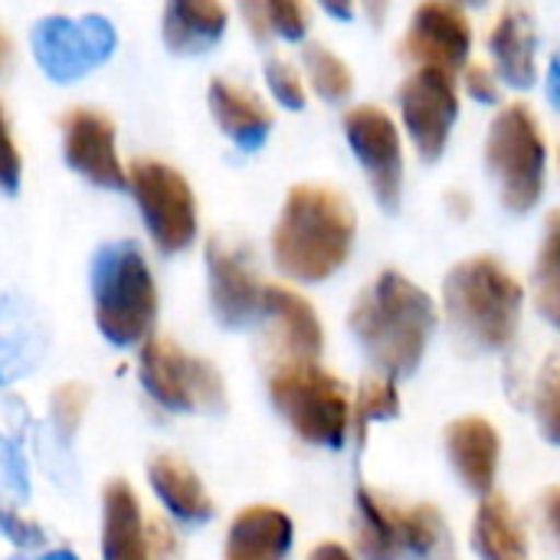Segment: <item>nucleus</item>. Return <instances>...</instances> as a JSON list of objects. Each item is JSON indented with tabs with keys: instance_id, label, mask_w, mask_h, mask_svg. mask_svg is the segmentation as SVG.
Masks as SVG:
<instances>
[{
	"instance_id": "c03bdc74",
	"label": "nucleus",
	"mask_w": 560,
	"mask_h": 560,
	"mask_svg": "<svg viewBox=\"0 0 560 560\" xmlns=\"http://www.w3.org/2000/svg\"><path fill=\"white\" fill-rule=\"evenodd\" d=\"M39 560H79V555L69 551V548H52V551H46Z\"/></svg>"
},
{
	"instance_id": "f704fd0d",
	"label": "nucleus",
	"mask_w": 560,
	"mask_h": 560,
	"mask_svg": "<svg viewBox=\"0 0 560 560\" xmlns=\"http://www.w3.org/2000/svg\"><path fill=\"white\" fill-rule=\"evenodd\" d=\"M0 479H3L10 495L30 499V476H26L23 446L16 440H7V436H0Z\"/></svg>"
},
{
	"instance_id": "f8f14e48",
	"label": "nucleus",
	"mask_w": 560,
	"mask_h": 560,
	"mask_svg": "<svg viewBox=\"0 0 560 560\" xmlns=\"http://www.w3.org/2000/svg\"><path fill=\"white\" fill-rule=\"evenodd\" d=\"M341 125L374 197L384 210H397L404 194V144L397 121L377 105H354Z\"/></svg>"
},
{
	"instance_id": "0eeeda50",
	"label": "nucleus",
	"mask_w": 560,
	"mask_h": 560,
	"mask_svg": "<svg viewBox=\"0 0 560 560\" xmlns=\"http://www.w3.org/2000/svg\"><path fill=\"white\" fill-rule=\"evenodd\" d=\"M358 555L364 560H456L436 505H390L358 489Z\"/></svg>"
},
{
	"instance_id": "7ed1b4c3",
	"label": "nucleus",
	"mask_w": 560,
	"mask_h": 560,
	"mask_svg": "<svg viewBox=\"0 0 560 560\" xmlns=\"http://www.w3.org/2000/svg\"><path fill=\"white\" fill-rule=\"evenodd\" d=\"M525 292L495 256H469L446 272L443 308L476 348L502 351L515 341Z\"/></svg>"
},
{
	"instance_id": "a878e982",
	"label": "nucleus",
	"mask_w": 560,
	"mask_h": 560,
	"mask_svg": "<svg viewBox=\"0 0 560 560\" xmlns=\"http://www.w3.org/2000/svg\"><path fill=\"white\" fill-rule=\"evenodd\" d=\"M535 305L555 328H560V210L548 217L545 243L535 262Z\"/></svg>"
},
{
	"instance_id": "dca6fc26",
	"label": "nucleus",
	"mask_w": 560,
	"mask_h": 560,
	"mask_svg": "<svg viewBox=\"0 0 560 560\" xmlns=\"http://www.w3.org/2000/svg\"><path fill=\"white\" fill-rule=\"evenodd\" d=\"M49 351V328L39 308L23 295L0 299V384L26 381Z\"/></svg>"
},
{
	"instance_id": "a18cd8bd",
	"label": "nucleus",
	"mask_w": 560,
	"mask_h": 560,
	"mask_svg": "<svg viewBox=\"0 0 560 560\" xmlns=\"http://www.w3.org/2000/svg\"><path fill=\"white\" fill-rule=\"evenodd\" d=\"M10 66V39H7V33L0 30V72Z\"/></svg>"
},
{
	"instance_id": "4be33fe9",
	"label": "nucleus",
	"mask_w": 560,
	"mask_h": 560,
	"mask_svg": "<svg viewBox=\"0 0 560 560\" xmlns=\"http://www.w3.org/2000/svg\"><path fill=\"white\" fill-rule=\"evenodd\" d=\"M230 26L223 0H164L161 36L177 56H200L213 49Z\"/></svg>"
},
{
	"instance_id": "cd10ccee",
	"label": "nucleus",
	"mask_w": 560,
	"mask_h": 560,
	"mask_svg": "<svg viewBox=\"0 0 560 560\" xmlns=\"http://www.w3.org/2000/svg\"><path fill=\"white\" fill-rule=\"evenodd\" d=\"M400 413V394H397V384L394 377H371L361 384L358 397L351 400V427L358 436H364V430L371 423H381V420H394Z\"/></svg>"
},
{
	"instance_id": "4c0bfd02",
	"label": "nucleus",
	"mask_w": 560,
	"mask_h": 560,
	"mask_svg": "<svg viewBox=\"0 0 560 560\" xmlns=\"http://www.w3.org/2000/svg\"><path fill=\"white\" fill-rule=\"evenodd\" d=\"M148 545H151V560H171L177 551V538L164 522H148Z\"/></svg>"
},
{
	"instance_id": "393cba45",
	"label": "nucleus",
	"mask_w": 560,
	"mask_h": 560,
	"mask_svg": "<svg viewBox=\"0 0 560 560\" xmlns=\"http://www.w3.org/2000/svg\"><path fill=\"white\" fill-rule=\"evenodd\" d=\"M472 548L482 560H528V538L512 505L499 495H486L472 518Z\"/></svg>"
},
{
	"instance_id": "c9c22d12",
	"label": "nucleus",
	"mask_w": 560,
	"mask_h": 560,
	"mask_svg": "<svg viewBox=\"0 0 560 560\" xmlns=\"http://www.w3.org/2000/svg\"><path fill=\"white\" fill-rule=\"evenodd\" d=\"M463 82H466V92L476 102H482V105H495L499 102V75L492 69H486V66H466Z\"/></svg>"
},
{
	"instance_id": "473e14b6",
	"label": "nucleus",
	"mask_w": 560,
	"mask_h": 560,
	"mask_svg": "<svg viewBox=\"0 0 560 560\" xmlns=\"http://www.w3.org/2000/svg\"><path fill=\"white\" fill-rule=\"evenodd\" d=\"M0 535H3L13 548H20V551H39V548H46V532H43V525L33 522L30 515L16 512L13 505H3V502H0Z\"/></svg>"
},
{
	"instance_id": "20e7f679",
	"label": "nucleus",
	"mask_w": 560,
	"mask_h": 560,
	"mask_svg": "<svg viewBox=\"0 0 560 560\" xmlns=\"http://www.w3.org/2000/svg\"><path fill=\"white\" fill-rule=\"evenodd\" d=\"M92 312L115 348L144 345L158 322V282L131 240L105 243L92 259Z\"/></svg>"
},
{
	"instance_id": "b1692460",
	"label": "nucleus",
	"mask_w": 560,
	"mask_h": 560,
	"mask_svg": "<svg viewBox=\"0 0 560 560\" xmlns=\"http://www.w3.org/2000/svg\"><path fill=\"white\" fill-rule=\"evenodd\" d=\"M148 482L154 489V495L161 499V505L190 525H200L207 518H213V499L203 489L200 476L177 456H154L148 463Z\"/></svg>"
},
{
	"instance_id": "5701e85b",
	"label": "nucleus",
	"mask_w": 560,
	"mask_h": 560,
	"mask_svg": "<svg viewBox=\"0 0 560 560\" xmlns=\"http://www.w3.org/2000/svg\"><path fill=\"white\" fill-rule=\"evenodd\" d=\"M102 560H151L141 502L121 479L108 482L102 492Z\"/></svg>"
},
{
	"instance_id": "e433bc0d",
	"label": "nucleus",
	"mask_w": 560,
	"mask_h": 560,
	"mask_svg": "<svg viewBox=\"0 0 560 560\" xmlns=\"http://www.w3.org/2000/svg\"><path fill=\"white\" fill-rule=\"evenodd\" d=\"M240 3V16L246 23V30L253 33L256 43H269L272 30H269V16H266V0H236Z\"/></svg>"
},
{
	"instance_id": "6ab92c4d",
	"label": "nucleus",
	"mask_w": 560,
	"mask_h": 560,
	"mask_svg": "<svg viewBox=\"0 0 560 560\" xmlns=\"http://www.w3.org/2000/svg\"><path fill=\"white\" fill-rule=\"evenodd\" d=\"M207 105L217 121V128L240 148V151H259L272 135V112L266 102L230 79H213L207 89Z\"/></svg>"
},
{
	"instance_id": "ddd939ff",
	"label": "nucleus",
	"mask_w": 560,
	"mask_h": 560,
	"mask_svg": "<svg viewBox=\"0 0 560 560\" xmlns=\"http://www.w3.org/2000/svg\"><path fill=\"white\" fill-rule=\"evenodd\" d=\"M62 128V158L69 171L85 177L105 190H128V167L118 154V131L115 121L89 105L66 108L59 118Z\"/></svg>"
},
{
	"instance_id": "bb28decb",
	"label": "nucleus",
	"mask_w": 560,
	"mask_h": 560,
	"mask_svg": "<svg viewBox=\"0 0 560 560\" xmlns=\"http://www.w3.org/2000/svg\"><path fill=\"white\" fill-rule=\"evenodd\" d=\"M302 59H305V75H308L312 89L325 102H335L338 105V102H345L354 92V75H351L348 62L338 52H331L328 46L308 43L305 52H302Z\"/></svg>"
},
{
	"instance_id": "2f4dec72",
	"label": "nucleus",
	"mask_w": 560,
	"mask_h": 560,
	"mask_svg": "<svg viewBox=\"0 0 560 560\" xmlns=\"http://www.w3.org/2000/svg\"><path fill=\"white\" fill-rule=\"evenodd\" d=\"M266 16L272 36L285 43H302L308 36V3L305 0H266Z\"/></svg>"
},
{
	"instance_id": "2eb2a0df",
	"label": "nucleus",
	"mask_w": 560,
	"mask_h": 560,
	"mask_svg": "<svg viewBox=\"0 0 560 560\" xmlns=\"http://www.w3.org/2000/svg\"><path fill=\"white\" fill-rule=\"evenodd\" d=\"M207 276H210V302L223 328H246L262 318V282L256 279L249 259L220 243H207Z\"/></svg>"
},
{
	"instance_id": "58836bf2",
	"label": "nucleus",
	"mask_w": 560,
	"mask_h": 560,
	"mask_svg": "<svg viewBox=\"0 0 560 560\" xmlns=\"http://www.w3.org/2000/svg\"><path fill=\"white\" fill-rule=\"evenodd\" d=\"M545 518H548L551 535L560 541V486L548 489V495H545Z\"/></svg>"
},
{
	"instance_id": "de8ad7c7",
	"label": "nucleus",
	"mask_w": 560,
	"mask_h": 560,
	"mask_svg": "<svg viewBox=\"0 0 560 560\" xmlns=\"http://www.w3.org/2000/svg\"><path fill=\"white\" fill-rule=\"evenodd\" d=\"M7 560H23V558H20V555H13V558H7Z\"/></svg>"
},
{
	"instance_id": "412c9836",
	"label": "nucleus",
	"mask_w": 560,
	"mask_h": 560,
	"mask_svg": "<svg viewBox=\"0 0 560 560\" xmlns=\"http://www.w3.org/2000/svg\"><path fill=\"white\" fill-rule=\"evenodd\" d=\"M292 518L272 505L243 509L226 532L223 560H285L292 551Z\"/></svg>"
},
{
	"instance_id": "1a4fd4ad",
	"label": "nucleus",
	"mask_w": 560,
	"mask_h": 560,
	"mask_svg": "<svg viewBox=\"0 0 560 560\" xmlns=\"http://www.w3.org/2000/svg\"><path fill=\"white\" fill-rule=\"evenodd\" d=\"M128 190L138 203L148 236L161 253H184L197 240V197L187 177L158 158L128 164Z\"/></svg>"
},
{
	"instance_id": "aec40b11",
	"label": "nucleus",
	"mask_w": 560,
	"mask_h": 560,
	"mask_svg": "<svg viewBox=\"0 0 560 560\" xmlns=\"http://www.w3.org/2000/svg\"><path fill=\"white\" fill-rule=\"evenodd\" d=\"M262 318L276 331V338L285 351V361H318V354L325 348V331H322V322H318L315 308L308 305V299H302L299 292H292L285 285H266L262 289Z\"/></svg>"
},
{
	"instance_id": "c756f323",
	"label": "nucleus",
	"mask_w": 560,
	"mask_h": 560,
	"mask_svg": "<svg viewBox=\"0 0 560 560\" xmlns=\"http://www.w3.org/2000/svg\"><path fill=\"white\" fill-rule=\"evenodd\" d=\"M89 410V387L85 384H62L52 390V400H49V417H52V427L59 433V440H72L82 427V417Z\"/></svg>"
},
{
	"instance_id": "6e6552de",
	"label": "nucleus",
	"mask_w": 560,
	"mask_h": 560,
	"mask_svg": "<svg viewBox=\"0 0 560 560\" xmlns=\"http://www.w3.org/2000/svg\"><path fill=\"white\" fill-rule=\"evenodd\" d=\"M118 49V33L108 16H39L30 30V52L39 72L56 85H72L105 66Z\"/></svg>"
},
{
	"instance_id": "f3484780",
	"label": "nucleus",
	"mask_w": 560,
	"mask_h": 560,
	"mask_svg": "<svg viewBox=\"0 0 560 560\" xmlns=\"http://www.w3.org/2000/svg\"><path fill=\"white\" fill-rule=\"evenodd\" d=\"M535 49H538V33H535V20L528 7L509 3L489 33V56H492L495 75L518 92L532 89L538 75Z\"/></svg>"
},
{
	"instance_id": "7c9ffc66",
	"label": "nucleus",
	"mask_w": 560,
	"mask_h": 560,
	"mask_svg": "<svg viewBox=\"0 0 560 560\" xmlns=\"http://www.w3.org/2000/svg\"><path fill=\"white\" fill-rule=\"evenodd\" d=\"M266 85L272 92V98L289 108V112H302L305 108V79L302 72L285 62V59H266Z\"/></svg>"
},
{
	"instance_id": "c85d7f7f",
	"label": "nucleus",
	"mask_w": 560,
	"mask_h": 560,
	"mask_svg": "<svg viewBox=\"0 0 560 560\" xmlns=\"http://www.w3.org/2000/svg\"><path fill=\"white\" fill-rule=\"evenodd\" d=\"M535 420L548 443L560 446V358H551L535 387Z\"/></svg>"
},
{
	"instance_id": "a211bd4d",
	"label": "nucleus",
	"mask_w": 560,
	"mask_h": 560,
	"mask_svg": "<svg viewBox=\"0 0 560 560\" xmlns=\"http://www.w3.org/2000/svg\"><path fill=\"white\" fill-rule=\"evenodd\" d=\"M446 453L463 479V486L476 495H489L499 476V456H502V440L495 427L482 417H463L446 427Z\"/></svg>"
},
{
	"instance_id": "79ce46f5",
	"label": "nucleus",
	"mask_w": 560,
	"mask_h": 560,
	"mask_svg": "<svg viewBox=\"0 0 560 560\" xmlns=\"http://www.w3.org/2000/svg\"><path fill=\"white\" fill-rule=\"evenodd\" d=\"M308 560H354V555L348 551V548H341V545H335V541H325V545H318Z\"/></svg>"
},
{
	"instance_id": "72a5a7b5",
	"label": "nucleus",
	"mask_w": 560,
	"mask_h": 560,
	"mask_svg": "<svg viewBox=\"0 0 560 560\" xmlns=\"http://www.w3.org/2000/svg\"><path fill=\"white\" fill-rule=\"evenodd\" d=\"M20 180H23V154L16 148L13 128H10V115L0 102V190L16 194Z\"/></svg>"
},
{
	"instance_id": "49530a36",
	"label": "nucleus",
	"mask_w": 560,
	"mask_h": 560,
	"mask_svg": "<svg viewBox=\"0 0 560 560\" xmlns=\"http://www.w3.org/2000/svg\"><path fill=\"white\" fill-rule=\"evenodd\" d=\"M450 3H456V7H482L486 0H450Z\"/></svg>"
},
{
	"instance_id": "a19ab883",
	"label": "nucleus",
	"mask_w": 560,
	"mask_h": 560,
	"mask_svg": "<svg viewBox=\"0 0 560 560\" xmlns=\"http://www.w3.org/2000/svg\"><path fill=\"white\" fill-rule=\"evenodd\" d=\"M545 89H548V98L551 105L560 112V52L551 56V66H548V79H545Z\"/></svg>"
},
{
	"instance_id": "9b49d317",
	"label": "nucleus",
	"mask_w": 560,
	"mask_h": 560,
	"mask_svg": "<svg viewBox=\"0 0 560 560\" xmlns=\"http://www.w3.org/2000/svg\"><path fill=\"white\" fill-rule=\"evenodd\" d=\"M397 108L420 158L440 161L459 118L456 75L433 66H417L397 89Z\"/></svg>"
},
{
	"instance_id": "f257e3e1",
	"label": "nucleus",
	"mask_w": 560,
	"mask_h": 560,
	"mask_svg": "<svg viewBox=\"0 0 560 560\" xmlns=\"http://www.w3.org/2000/svg\"><path fill=\"white\" fill-rule=\"evenodd\" d=\"M354 233V210L335 187L299 184L289 190L272 230L276 269L295 282H325L348 262Z\"/></svg>"
},
{
	"instance_id": "ea45409f",
	"label": "nucleus",
	"mask_w": 560,
	"mask_h": 560,
	"mask_svg": "<svg viewBox=\"0 0 560 560\" xmlns=\"http://www.w3.org/2000/svg\"><path fill=\"white\" fill-rule=\"evenodd\" d=\"M318 3H322V10L328 16H335L341 23H348L354 16V10H358V0H318Z\"/></svg>"
},
{
	"instance_id": "9d476101",
	"label": "nucleus",
	"mask_w": 560,
	"mask_h": 560,
	"mask_svg": "<svg viewBox=\"0 0 560 560\" xmlns=\"http://www.w3.org/2000/svg\"><path fill=\"white\" fill-rule=\"evenodd\" d=\"M138 374L154 404L174 413H203L226 404L220 371L174 345L171 338H148L138 354Z\"/></svg>"
},
{
	"instance_id": "4468645a",
	"label": "nucleus",
	"mask_w": 560,
	"mask_h": 560,
	"mask_svg": "<svg viewBox=\"0 0 560 560\" xmlns=\"http://www.w3.org/2000/svg\"><path fill=\"white\" fill-rule=\"evenodd\" d=\"M472 52V26L463 7L450 0H423L413 10L410 30L400 39V56L417 66H433L450 75L466 69Z\"/></svg>"
},
{
	"instance_id": "423d86ee",
	"label": "nucleus",
	"mask_w": 560,
	"mask_h": 560,
	"mask_svg": "<svg viewBox=\"0 0 560 560\" xmlns=\"http://www.w3.org/2000/svg\"><path fill=\"white\" fill-rule=\"evenodd\" d=\"M269 397L302 440L328 450L345 446L351 433V397L315 361H282L269 374Z\"/></svg>"
},
{
	"instance_id": "f03ea898",
	"label": "nucleus",
	"mask_w": 560,
	"mask_h": 560,
	"mask_svg": "<svg viewBox=\"0 0 560 560\" xmlns=\"http://www.w3.org/2000/svg\"><path fill=\"white\" fill-rule=\"evenodd\" d=\"M348 325L368 358L397 381L420 368L436 328V305L417 282L387 269L358 295Z\"/></svg>"
},
{
	"instance_id": "37998d69",
	"label": "nucleus",
	"mask_w": 560,
	"mask_h": 560,
	"mask_svg": "<svg viewBox=\"0 0 560 560\" xmlns=\"http://www.w3.org/2000/svg\"><path fill=\"white\" fill-rule=\"evenodd\" d=\"M368 3V16L374 20V23H384V16H387V7H390V0H364Z\"/></svg>"
},
{
	"instance_id": "39448f33",
	"label": "nucleus",
	"mask_w": 560,
	"mask_h": 560,
	"mask_svg": "<svg viewBox=\"0 0 560 560\" xmlns=\"http://www.w3.org/2000/svg\"><path fill=\"white\" fill-rule=\"evenodd\" d=\"M486 167L505 210L528 213L541 200L548 177V144L535 112L525 102H512L492 118L486 135Z\"/></svg>"
}]
</instances>
